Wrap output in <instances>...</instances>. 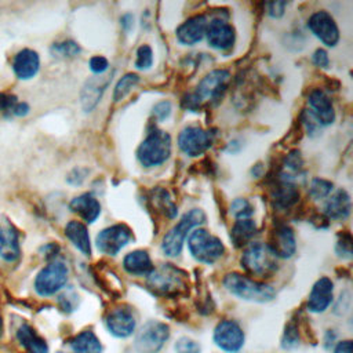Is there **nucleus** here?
<instances>
[{"label": "nucleus", "mask_w": 353, "mask_h": 353, "mask_svg": "<svg viewBox=\"0 0 353 353\" xmlns=\"http://www.w3.org/2000/svg\"><path fill=\"white\" fill-rule=\"evenodd\" d=\"M153 65V51L149 44H142L137 50L135 66L141 70H148Z\"/></svg>", "instance_id": "nucleus-35"}, {"label": "nucleus", "mask_w": 353, "mask_h": 353, "mask_svg": "<svg viewBox=\"0 0 353 353\" xmlns=\"http://www.w3.org/2000/svg\"><path fill=\"white\" fill-rule=\"evenodd\" d=\"M332 182L324 178H313L309 185V194L314 200H321L324 197H328L332 192Z\"/></svg>", "instance_id": "nucleus-33"}, {"label": "nucleus", "mask_w": 353, "mask_h": 353, "mask_svg": "<svg viewBox=\"0 0 353 353\" xmlns=\"http://www.w3.org/2000/svg\"><path fill=\"white\" fill-rule=\"evenodd\" d=\"M186 273L171 263H164L154 268L148 276L149 288L160 296H176L182 294L186 287Z\"/></svg>", "instance_id": "nucleus-6"}, {"label": "nucleus", "mask_w": 353, "mask_h": 353, "mask_svg": "<svg viewBox=\"0 0 353 353\" xmlns=\"http://www.w3.org/2000/svg\"><path fill=\"white\" fill-rule=\"evenodd\" d=\"M269 248L277 258H291L296 250L294 230L288 225H279L270 234Z\"/></svg>", "instance_id": "nucleus-18"}, {"label": "nucleus", "mask_w": 353, "mask_h": 353, "mask_svg": "<svg viewBox=\"0 0 353 353\" xmlns=\"http://www.w3.org/2000/svg\"><path fill=\"white\" fill-rule=\"evenodd\" d=\"M256 223L251 218L236 219L230 229V240L236 247L248 245L252 237L256 234Z\"/></svg>", "instance_id": "nucleus-27"}, {"label": "nucleus", "mask_w": 353, "mask_h": 353, "mask_svg": "<svg viewBox=\"0 0 353 353\" xmlns=\"http://www.w3.org/2000/svg\"><path fill=\"white\" fill-rule=\"evenodd\" d=\"M240 263L250 276L258 279H269L279 269L277 256L268 244L261 241H251L244 248L240 256Z\"/></svg>", "instance_id": "nucleus-1"}, {"label": "nucleus", "mask_w": 353, "mask_h": 353, "mask_svg": "<svg viewBox=\"0 0 353 353\" xmlns=\"http://www.w3.org/2000/svg\"><path fill=\"white\" fill-rule=\"evenodd\" d=\"M105 324L109 332L117 338H127L135 331L137 320L127 306H116L106 314Z\"/></svg>", "instance_id": "nucleus-15"}, {"label": "nucleus", "mask_w": 353, "mask_h": 353, "mask_svg": "<svg viewBox=\"0 0 353 353\" xmlns=\"http://www.w3.org/2000/svg\"><path fill=\"white\" fill-rule=\"evenodd\" d=\"M336 252H338L339 256H345V258L352 256V240H350L349 234L342 236V240L338 241Z\"/></svg>", "instance_id": "nucleus-40"}, {"label": "nucleus", "mask_w": 353, "mask_h": 353, "mask_svg": "<svg viewBox=\"0 0 353 353\" xmlns=\"http://www.w3.org/2000/svg\"><path fill=\"white\" fill-rule=\"evenodd\" d=\"M1 330H3V321H1V317H0V335H1Z\"/></svg>", "instance_id": "nucleus-48"}, {"label": "nucleus", "mask_w": 353, "mask_h": 353, "mask_svg": "<svg viewBox=\"0 0 353 353\" xmlns=\"http://www.w3.org/2000/svg\"><path fill=\"white\" fill-rule=\"evenodd\" d=\"M229 212L234 219H248L254 214V205L250 203V200L237 197L232 201Z\"/></svg>", "instance_id": "nucleus-32"}, {"label": "nucleus", "mask_w": 353, "mask_h": 353, "mask_svg": "<svg viewBox=\"0 0 353 353\" xmlns=\"http://www.w3.org/2000/svg\"><path fill=\"white\" fill-rule=\"evenodd\" d=\"M0 237H1V228H0Z\"/></svg>", "instance_id": "nucleus-49"}, {"label": "nucleus", "mask_w": 353, "mask_h": 353, "mask_svg": "<svg viewBox=\"0 0 353 353\" xmlns=\"http://www.w3.org/2000/svg\"><path fill=\"white\" fill-rule=\"evenodd\" d=\"M69 207L87 223L95 222L101 214V203L91 193H83L73 197Z\"/></svg>", "instance_id": "nucleus-22"}, {"label": "nucleus", "mask_w": 353, "mask_h": 353, "mask_svg": "<svg viewBox=\"0 0 353 353\" xmlns=\"http://www.w3.org/2000/svg\"><path fill=\"white\" fill-rule=\"evenodd\" d=\"M0 256L4 261L12 262L19 256V243H18V233L14 226L8 225L7 228L1 229L0 237Z\"/></svg>", "instance_id": "nucleus-29"}, {"label": "nucleus", "mask_w": 353, "mask_h": 353, "mask_svg": "<svg viewBox=\"0 0 353 353\" xmlns=\"http://www.w3.org/2000/svg\"><path fill=\"white\" fill-rule=\"evenodd\" d=\"M215 345L228 353L239 352L244 345V331L234 320H222L214 330Z\"/></svg>", "instance_id": "nucleus-13"}, {"label": "nucleus", "mask_w": 353, "mask_h": 353, "mask_svg": "<svg viewBox=\"0 0 353 353\" xmlns=\"http://www.w3.org/2000/svg\"><path fill=\"white\" fill-rule=\"evenodd\" d=\"M112 80V76H98V77H92L90 80L85 81V84L83 85L81 94H80V99H81V106L84 109V112H91L98 102L102 98L103 91L106 90V87L109 85Z\"/></svg>", "instance_id": "nucleus-20"}, {"label": "nucleus", "mask_w": 353, "mask_h": 353, "mask_svg": "<svg viewBox=\"0 0 353 353\" xmlns=\"http://www.w3.org/2000/svg\"><path fill=\"white\" fill-rule=\"evenodd\" d=\"M188 248L196 261L207 265L216 262L225 252L221 239L203 228H196L189 233Z\"/></svg>", "instance_id": "nucleus-7"}, {"label": "nucleus", "mask_w": 353, "mask_h": 353, "mask_svg": "<svg viewBox=\"0 0 353 353\" xmlns=\"http://www.w3.org/2000/svg\"><path fill=\"white\" fill-rule=\"evenodd\" d=\"M51 51L54 55L57 57H62V58H73L76 55L80 54L81 48L76 41L72 40H65L62 43H55L51 47Z\"/></svg>", "instance_id": "nucleus-34"}, {"label": "nucleus", "mask_w": 353, "mask_h": 353, "mask_svg": "<svg viewBox=\"0 0 353 353\" xmlns=\"http://www.w3.org/2000/svg\"><path fill=\"white\" fill-rule=\"evenodd\" d=\"M171 102L170 101H160L157 102L154 106H153V110H152V114L156 120L159 121H164L165 119L170 117L171 114Z\"/></svg>", "instance_id": "nucleus-37"}, {"label": "nucleus", "mask_w": 353, "mask_h": 353, "mask_svg": "<svg viewBox=\"0 0 353 353\" xmlns=\"http://www.w3.org/2000/svg\"><path fill=\"white\" fill-rule=\"evenodd\" d=\"M309 30L327 47H335L339 41V29L334 17L324 11L313 12L307 19Z\"/></svg>", "instance_id": "nucleus-12"}, {"label": "nucleus", "mask_w": 353, "mask_h": 353, "mask_svg": "<svg viewBox=\"0 0 353 353\" xmlns=\"http://www.w3.org/2000/svg\"><path fill=\"white\" fill-rule=\"evenodd\" d=\"M334 353H353L352 341L346 339V341L338 342V345H336L335 349H334Z\"/></svg>", "instance_id": "nucleus-45"}, {"label": "nucleus", "mask_w": 353, "mask_h": 353, "mask_svg": "<svg viewBox=\"0 0 353 353\" xmlns=\"http://www.w3.org/2000/svg\"><path fill=\"white\" fill-rule=\"evenodd\" d=\"M69 276V269L62 261H52L46 265L34 279V290L41 296H50L61 291Z\"/></svg>", "instance_id": "nucleus-8"}, {"label": "nucleus", "mask_w": 353, "mask_h": 353, "mask_svg": "<svg viewBox=\"0 0 353 353\" xmlns=\"http://www.w3.org/2000/svg\"><path fill=\"white\" fill-rule=\"evenodd\" d=\"M170 336V328L165 323L149 320L138 331L134 347L139 353H157Z\"/></svg>", "instance_id": "nucleus-9"}, {"label": "nucleus", "mask_w": 353, "mask_h": 353, "mask_svg": "<svg viewBox=\"0 0 353 353\" xmlns=\"http://www.w3.org/2000/svg\"><path fill=\"white\" fill-rule=\"evenodd\" d=\"M12 69L14 73L18 79L21 80H29L40 69V58L39 54L30 48H23L21 50L12 62Z\"/></svg>", "instance_id": "nucleus-21"}, {"label": "nucleus", "mask_w": 353, "mask_h": 353, "mask_svg": "<svg viewBox=\"0 0 353 353\" xmlns=\"http://www.w3.org/2000/svg\"><path fill=\"white\" fill-rule=\"evenodd\" d=\"M69 346L74 353H101L102 345L98 336L90 331H81L69 341Z\"/></svg>", "instance_id": "nucleus-28"}, {"label": "nucleus", "mask_w": 353, "mask_h": 353, "mask_svg": "<svg viewBox=\"0 0 353 353\" xmlns=\"http://www.w3.org/2000/svg\"><path fill=\"white\" fill-rule=\"evenodd\" d=\"M139 83V76L137 73H125L123 77L119 79V81L114 85L113 90V101L119 102L121 101L130 91Z\"/></svg>", "instance_id": "nucleus-31"}, {"label": "nucleus", "mask_w": 353, "mask_h": 353, "mask_svg": "<svg viewBox=\"0 0 353 353\" xmlns=\"http://www.w3.org/2000/svg\"><path fill=\"white\" fill-rule=\"evenodd\" d=\"M87 170H81V168H74L69 176H68V182L72 183V185H80L84 179H85V175H87Z\"/></svg>", "instance_id": "nucleus-44"}, {"label": "nucleus", "mask_w": 353, "mask_h": 353, "mask_svg": "<svg viewBox=\"0 0 353 353\" xmlns=\"http://www.w3.org/2000/svg\"><path fill=\"white\" fill-rule=\"evenodd\" d=\"M17 338L19 343L28 350V353H48L46 341L29 324H22L18 328Z\"/></svg>", "instance_id": "nucleus-26"}, {"label": "nucleus", "mask_w": 353, "mask_h": 353, "mask_svg": "<svg viewBox=\"0 0 353 353\" xmlns=\"http://www.w3.org/2000/svg\"><path fill=\"white\" fill-rule=\"evenodd\" d=\"M334 298V283L328 277L319 279L309 294L307 310L312 313H321L328 309Z\"/></svg>", "instance_id": "nucleus-17"}, {"label": "nucleus", "mask_w": 353, "mask_h": 353, "mask_svg": "<svg viewBox=\"0 0 353 353\" xmlns=\"http://www.w3.org/2000/svg\"><path fill=\"white\" fill-rule=\"evenodd\" d=\"M211 143L212 135L200 125H186L178 135V148L189 157L203 154Z\"/></svg>", "instance_id": "nucleus-11"}, {"label": "nucleus", "mask_w": 353, "mask_h": 353, "mask_svg": "<svg viewBox=\"0 0 353 353\" xmlns=\"http://www.w3.org/2000/svg\"><path fill=\"white\" fill-rule=\"evenodd\" d=\"M350 208L352 203L349 193L345 189H339L327 199L324 204V214L330 219L343 221L349 216Z\"/></svg>", "instance_id": "nucleus-23"}, {"label": "nucleus", "mask_w": 353, "mask_h": 353, "mask_svg": "<svg viewBox=\"0 0 353 353\" xmlns=\"http://www.w3.org/2000/svg\"><path fill=\"white\" fill-rule=\"evenodd\" d=\"M285 7H287V3L285 1H274V3H269L268 4V14L269 17L277 19V18H281L285 12Z\"/></svg>", "instance_id": "nucleus-43"}, {"label": "nucleus", "mask_w": 353, "mask_h": 353, "mask_svg": "<svg viewBox=\"0 0 353 353\" xmlns=\"http://www.w3.org/2000/svg\"><path fill=\"white\" fill-rule=\"evenodd\" d=\"M65 236L83 254L91 255V241L87 226L80 221H70L65 226Z\"/></svg>", "instance_id": "nucleus-25"}, {"label": "nucleus", "mask_w": 353, "mask_h": 353, "mask_svg": "<svg viewBox=\"0 0 353 353\" xmlns=\"http://www.w3.org/2000/svg\"><path fill=\"white\" fill-rule=\"evenodd\" d=\"M210 47L226 51L230 50L236 41V30L234 28L222 18H214L207 23L205 36Z\"/></svg>", "instance_id": "nucleus-14"}, {"label": "nucleus", "mask_w": 353, "mask_h": 353, "mask_svg": "<svg viewBox=\"0 0 353 353\" xmlns=\"http://www.w3.org/2000/svg\"><path fill=\"white\" fill-rule=\"evenodd\" d=\"M132 239L131 229L124 223H114L102 229L97 237V248L105 255H117Z\"/></svg>", "instance_id": "nucleus-10"}, {"label": "nucleus", "mask_w": 353, "mask_h": 353, "mask_svg": "<svg viewBox=\"0 0 353 353\" xmlns=\"http://www.w3.org/2000/svg\"><path fill=\"white\" fill-rule=\"evenodd\" d=\"M205 222V214L200 208H192L188 211L176 225H174L161 240V251L165 256L175 258L181 255L183 243L189 233L199 225Z\"/></svg>", "instance_id": "nucleus-2"}, {"label": "nucleus", "mask_w": 353, "mask_h": 353, "mask_svg": "<svg viewBox=\"0 0 353 353\" xmlns=\"http://www.w3.org/2000/svg\"><path fill=\"white\" fill-rule=\"evenodd\" d=\"M171 137L167 131L153 128L137 149V159L146 168L165 163L171 156Z\"/></svg>", "instance_id": "nucleus-3"}, {"label": "nucleus", "mask_w": 353, "mask_h": 353, "mask_svg": "<svg viewBox=\"0 0 353 353\" xmlns=\"http://www.w3.org/2000/svg\"><path fill=\"white\" fill-rule=\"evenodd\" d=\"M175 352L176 353H200L201 347L196 341L188 336H182L175 343Z\"/></svg>", "instance_id": "nucleus-36"}, {"label": "nucleus", "mask_w": 353, "mask_h": 353, "mask_svg": "<svg viewBox=\"0 0 353 353\" xmlns=\"http://www.w3.org/2000/svg\"><path fill=\"white\" fill-rule=\"evenodd\" d=\"M28 112H29V105L25 103V102H18L12 114H15V116H25V114H28Z\"/></svg>", "instance_id": "nucleus-47"}, {"label": "nucleus", "mask_w": 353, "mask_h": 353, "mask_svg": "<svg viewBox=\"0 0 353 353\" xmlns=\"http://www.w3.org/2000/svg\"><path fill=\"white\" fill-rule=\"evenodd\" d=\"M88 66H90V69H91L92 73L101 76V74H103V73L108 70L109 62H108V59H106L105 57H102V55H94V57L90 58Z\"/></svg>", "instance_id": "nucleus-38"}, {"label": "nucleus", "mask_w": 353, "mask_h": 353, "mask_svg": "<svg viewBox=\"0 0 353 353\" xmlns=\"http://www.w3.org/2000/svg\"><path fill=\"white\" fill-rule=\"evenodd\" d=\"M223 285L230 294L239 296L240 299L258 303L272 301L276 294L270 285L236 272L228 273L223 277Z\"/></svg>", "instance_id": "nucleus-4"}, {"label": "nucleus", "mask_w": 353, "mask_h": 353, "mask_svg": "<svg viewBox=\"0 0 353 353\" xmlns=\"http://www.w3.org/2000/svg\"><path fill=\"white\" fill-rule=\"evenodd\" d=\"M120 23H121V28L128 32L132 26H134V17L131 14H124L121 18H120Z\"/></svg>", "instance_id": "nucleus-46"}, {"label": "nucleus", "mask_w": 353, "mask_h": 353, "mask_svg": "<svg viewBox=\"0 0 353 353\" xmlns=\"http://www.w3.org/2000/svg\"><path fill=\"white\" fill-rule=\"evenodd\" d=\"M123 268L132 276H149L154 269L150 255L145 250H135L123 258Z\"/></svg>", "instance_id": "nucleus-24"}, {"label": "nucleus", "mask_w": 353, "mask_h": 353, "mask_svg": "<svg viewBox=\"0 0 353 353\" xmlns=\"http://www.w3.org/2000/svg\"><path fill=\"white\" fill-rule=\"evenodd\" d=\"M313 63L319 68H328L330 66V58H328V52L324 50V48H317L314 52H313Z\"/></svg>", "instance_id": "nucleus-41"}, {"label": "nucleus", "mask_w": 353, "mask_h": 353, "mask_svg": "<svg viewBox=\"0 0 353 353\" xmlns=\"http://www.w3.org/2000/svg\"><path fill=\"white\" fill-rule=\"evenodd\" d=\"M207 23H208V21L204 15H201V14L193 15L176 28L175 36L181 44L193 46L196 43L201 41L203 37L205 36Z\"/></svg>", "instance_id": "nucleus-19"}, {"label": "nucleus", "mask_w": 353, "mask_h": 353, "mask_svg": "<svg viewBox=\"0 0 353 353\" xmlns=\"http://www.w3.org/2000/svg\"><path fill=\"white\" fill-rule=\"evenodd\" d=\"M273 200L280 208H290L299 200V192L294 183L280 182V185L273 190Z\"/></svg>", "instance_id": "nucleus-30"}, {"label": "nucleus", "mask_w": 353, "mask_h": 353, "mask_svg": "<svg viewBox=\"0 0 353 353\" xmlns=\"http://www.w3.org/2000/svg\"><path fill=\"white\" fill-rule=\"evenodd\" d=\"M298 343V331L295 325H288L284 332V339H283V346L284 347H291Z\"/></svg>", "instance_id": "nucleus-42"}, {"label": "nucleus", "mask_w": 353, "mask_h": 353, "mask_svg": "<svg viewBox=\"0 0 353 353\" xmlns=\"http://www.w3.org/2000/svg\"><path fill=\"white\" fill-rule=\"evenodd\" d=\"M307 113L316 120L319 125H330L335 121V109L328 95L320 90H312L307 95Z\"/></svg>", "instance_id": "nucleus-16"}, {"label": "nucleus", "mask_w": 353, "mask_h": 353, "mask_svg": "<svg viewBox=\"0 0 353 353\" xmlns=\"http://www.w3.org/2000/svg\"><path fill=\"white\" fill-rule=\"evenodd\" d=\"M230 73L226 69H214L208 72L196 85V90L186 99L189 108H200L201 105L218 101L228 88Z\"/></svg>", "instance_id": "nucleus-5"}, {"label": "nucleus", "mask_w": 353, "mask_h": 353, "mask_svg": "<svg viewBox=\"0 0 353 353\" xmlns=\"http://www.w3.org/2000/svg\"><path fill=\"white\" fill-rule=\"evenodd\" d=\"M17 103H18V98L15 95L0 92V112L14 113Z\"/></svg>", "instance_id": "nucleus-39"}]
</instances>
